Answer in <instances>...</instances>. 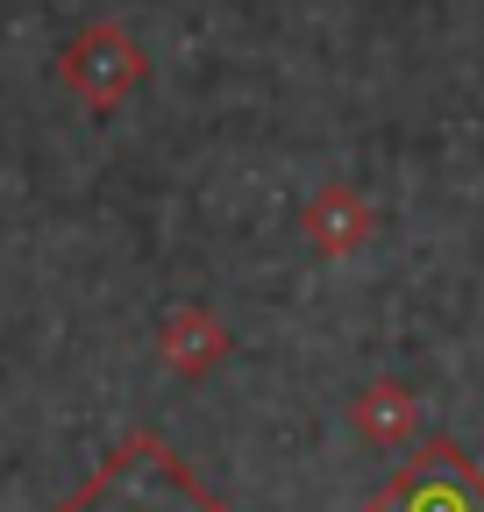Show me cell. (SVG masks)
Segmentation results:
<instances>
[{"label": "cell", "mask_w": 484, "mask_h": 512, "mask_svg": "<svg viewBox=\"0 0 484 512\" xmlns=\"http://www.w3.org/2000/svg\"><path fill=\"white\" fill-rule=\"evenodd\" d=\"M363 512H484V470L463 456L449 434H428L413 448V463H399Z\"/></svg>", "instance_id": "2"}, {"label": "cell", "mask_w": 484, "mask_h": 512, "mask_svg": "<svg viewBox=\"0 0 484 512\" xmlns=\"http://www.w3.org/2000/svg\"><path fill=\"white\" fill-rule=\"evenodd\" d=\"M50 512H235V505L214 498L164 434H121L93 463V477Z\"/></svg>", "instance_id": "1"}, {"label": "cell", "mask_w": 484, "mask_h": 512, "mask_svg": "<svg viewBox=\"0 0 484 512\" xmlns=\"http://www.w3.org/2000/svg\"><path fill=\"white\" fill-rule=\"evenodd\" d=\"M65 79H72L93 107H107L121 86L136 79V50L121 43V29H114V22H100V29H86V36L65 50Z\"/></svg>", "instance_id": "3"}, {"label": "cell", "mask_w": 484, "mask_h": 512, "mask_svg": "<svg viewBox=\"0 0 484 512\" xmlns=\"http://www.w3.org/2000/svg\"><path fill=\"white\" fill-rule=\"evenodd\" d=\"M307 228H314L321 249H356L363 235H371V207H363L349 185H328L314 200V214H307Z\"/></svg>", "instance_id": "4"}, {"label": "cell", "mask_w": 484, "mask_h": 512, "mask_svg": "<svg viewBox=\"0 0 484 512\" xmlns=\"http://www.w3.org/2000/svg\"><path fill=\"white\" fill-rule=\"evenodd\" d=\"M356 427L371 434V441H399V434L420 427V406H413L406 384H371V392H363V406H356Z\"/></svg>", "instance_id": "5"}]
</instances>
